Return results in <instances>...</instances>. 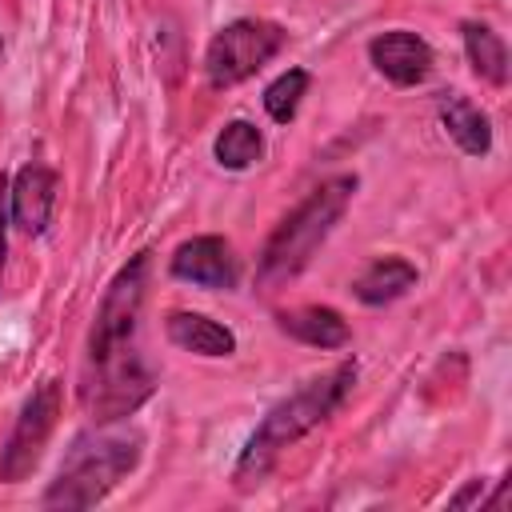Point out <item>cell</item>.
<instances>
[{
	"label": "cell",
	"instance_id": "obj_18",
	"mask_svg": "<svg viewBox=\"0 0 512 512\" xmlns=\"http://www.w3.org/2000/svg\"><path fill=\"white\" fill-rule=\"evenodd\" d=\"M480 500H484V480H472L464 492H456L448 500V508H468V504H480Z\"/></svg>",
	"mask_w": 512,
	"mask_h": 512
},
{
	"label": "cell",
	"instance_id": "obj_6",
	"mask_svg": "<svg viewBox=\"0 0 512 512\" xmlns=\"http://www.w3.org/2000/svg\"><path fill=\"white\" fill-rule=\"evenodd\" d=\"M56 416H60V380H40L24 396V404L12 420V432L0 444V480L4 484H20L40 464V456L56 432Z\"/></svg>",
	"mask_w": 512,
	"mask_h": 512
},
{
	"label": "cell",
	"instance_id": "obj_12",
	"mask_svg": "<svg viewBox=\"0 0 512 512\" xmlns=\"http://www.w3.org/2000/svg\"><path fill=\"white\" fill-rule=\"evenodd\" d=\"M436 112H440L444 132L460 144V152H468V156H484V152L492 148V124H488V116H484L468 96H460V92H444L440 104H436Z\"/></svg>",
	"mask_w": 512,
	"mask_h": 512
},
{
	"label": "cell",
	"instance_id": "obj_14",
	"mask_svg": "<svg viewBox=\"0 0 512 512\" xmlns=\"http://www.w3.org/2000/svg\"><path fill=\"white\" fill-rule=\"evenodd\" d=\"M460 32H464V52H468L472 72H476L480 80L504 88V84H508V48H504L500 32H492V28L480 24V20H464Z\"/></svg>",
	"mask_w": 512,
	"mask_h": 512
},
{
	"label": "cell",
	"instance_id": "obj_13",
	"mask_svg": "<svg viewBox=\"0 0 512 512\" xmlns=\"http://www.w3.org/2000/svg\"><path fill=\"white\" fill-rule=\"evenodd\" d=\"M412 284H416V264H408L404 256H380V260H372V264L352 280V292H356L360 304L380 308V304L400 300Z\"/></svg>",
	"mask_w": 512,
	"mask_h": 512
},
{
	"label": "cell",
	"instance_id": "obj_15",
	"mask_svg": "<svg viewBox=\"0 0 512 512\" xmlns=\"http://www.w3.org/2000/svg\"><path fill=\"white\" fill-rule=\"evenodd\" d=\"M212 152H216V164H220V168L244 172V168H252V164L264 156V136H260V128L248 124V120H228V124L220 128Z\"/></svg>",
	"mask_w": 512,
	"mask_h": 512
},
{
	"label": "cell",
	"instance_id": "obj_9",
	"mask_svg": "<svg viewBox=\"0 0 512 512\" xmlns=\"http://www.w3.org/2000/svg\"><path fill=\"white\" fill-rule=\"evenodd\" d=\"M56 192H60V176L44 164H24L12 180H8V212L12 224L24 236H40L52 220L56 208Z\"/></svg>",
	"mask_w": 512,
	"mask_h": 512
},
{
	"label": "cell",
	"instance_id": "obj_8",
	"mask_svg": "<svg viewBox=\"0 0 512 512\" xmlns=\"http://www.w3.org/2000/svg\"><path fill=\"white\" fill-rule=\"evenodd\" d=\"M172 276L188 280L196 288H236L240 260L232 256V244L224 236H192L172 252Z\"/></svg>",
	"mask_w": 512,
	"mask_h": 512
},
{
	"label": "cell",
	"instance_id": "obj_3",
	"mask_svg": "<svg viewBox=\"0 0 512 512\" xmlns=\"http://www.w3.org/2000/svg\"><path fill=\"white\" fill-rule=\"evenodd\" d=\"M140 456H144V432L140 428H128L120 420L96 424L68 444V452H64L52 484L44 488L40 504L44 508H92L128 472H136Z\"/></svg>",
	"mask_w": 512,
	"mask_h": 512
},
{
	"label": "cell",
	"instance_id": "obj_16",
	"mask_svg": "<svg viewBox=\"0 0 512 512\" xmlns=\"http://www.w3.org/2000/svg\"><path fill=\"white\" fill-rule=\"evenodd\" d=\"M308 84H312V76H308L304 68H288V72H280V76L264 88V108H268V116H272L276 124L296 120L300 100L308 96Z\"/></svg>",
	"mask_w": 512,
	"mask_h": 512
},
{
	"label": "cell",
	"instance_id": "obj_4",
	"mask_svg": "<svg viewBox=\"0 0 512 512\" xmlns=\"http://www.w3.org/2000/svg\"><path fill=\"white\" fill-rule=\"evenodd\" d=\"M356 192V176L340 172L320 180L268 236V244L260 248L256 260V284L260 292H276L280 284H288L292 276H300L312 260V252L332 236V228L340 224V216L348 212Z\"/></svg>",
	"mask_w": 512,
	"mask_h": 512
},
{
	"label": "cell",
	"instance_id": "obj_10",
	"mask_svg": "<svg viewBox=\"0 0 512 512\" xmlns=\"http://www.w3.org/2000/svg\"><path fill=\"white\" fill-rule=\"evenodd\" d=\"M276 324H280V332H288L292 340L312 344V348H344L352 336L348 320L328 304H300V308L276 312Z\"/></svg>",
	"mask_w": 512,
	"mask_h": 512
},
{
	"label": "cell",
	"instance_id": "obj_2",
	"mask_svg": "<svg viewBox=\"0 0 512 512\" xmlns=\"http://www.w3.org/2000/svg\"><path fill=\"white\" fill-rule=\"evenodd\" d=\"M356 384V360H340L336 368H328L324 376L300 384L292 396L276 400L264 420L252 428V436L244 440L240 456H236V468H232V484L240 492L264 484V476L272 472V464L280 460V452L288 444H296L300 436H308L312 428H320L352 392Z\"/></svg>",
	"mask_w": 512,
	"mask_h": 512
},
{
	"label": "cell",
	"instance_id": "obj_1",
	"mask_svg": "<svg viewBox=\"0 0 512 512\" xmlns=\"http://www.w3.org/2000/svg\"><path fill=\"white\" fill-rule=\"evenodd\" d=\"M148 252H136L104 288L92 332H88V352L80 368V408L96 424H112L132 416L152 392L156 376L144 364L136 348V328H140V308H144V288H148Z\"/></svg>",
	"mask_w": 512,
	"mask_h": 512
},
{
	"label": "cell",
	"instance_id": "obj_7",
	"mask_svg": "<svg viewBox=\"0 0 512 512\" xmlns=\"http://www.w3.org/2000/svg\"><path fill=\"white\" fill-rule=\"evenodd\" d=\"M368 60H372V68H376L388 84H396V88H416V84H424L428 72H432V64H436L428 40L416 36V32H408V28H392V32L372 36Z\"/></svg>",
	"mask_w": 512,
	"mask_h": 512
},
{
	"label": "cell",
	"instance_id": "obj_11",
	"mask_svg": "<svg viewBox=\"0 0 512 512\" xmlns=\"http://www.w3.org/2000/svg\"><path fill=\"white\" fill-rule=\"evenodd\" d=\"M164 332L176 348L196 352V356H232L236 352V332L200 312H168Z\"/></svg>",
	"mask_w": 512,
	"mask_h": 512
},
{
	"label": "cell",
	"instance_id": "obj_17",
	"mask_svg": "<svg viewBox=\"0 0 512 512\" xmlns=\"http://www.w3.org/2000/svg\"><path fill=\"white\" fill-rule=\"evenodd\" d=\"M8 224H12V212H8V176H0V276H4V256H8Z\"/></svg>",
	"mask_w": 512,
	"mask_h": 512
},
{
	"label": "cell",
	"instance_id": "obj_5",
	"mask_svg": "<svg viewBox=\"0 0 512 512\" xmlns=\"http://www.w3.org/2000/svg\"><path fill=\"white\" fill-rule=\"evenodd\" d=\"M288 32L272 20H256V16H240L232 24H224L204 52V72L212 88H232L248 76H256L280 48H284Z\"/></svg>",
	"mask_w": 512,
	"mask_h": 512
}]
</instances>
